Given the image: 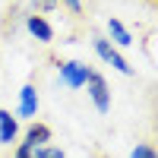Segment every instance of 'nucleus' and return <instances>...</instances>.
Masks as SVG:
<instances>
[{
  "label": "nucleus",
  "instance_id": "nucleus-12",
  "mask_svg": "<svg viewBox=\"0 0 158 158\" xmlns=\"http://www.w3.org/2000/svg\"><path fill=\"white\" fill-rule=\"evenodd\" d=\"M54 3H57V0H35L38 10H54Z\"/></svg>",
  "mask_w": 158,
  "mask_h": 158
},
{
  "label": "nucleus",
  "instance_id": "nucleus-10",
  "mask_svg": "<svg viewBox=\"0 0 158 158\" xmlns=\"http://www.w3.org/2000/svg\"><path fill=\"white\" fill-rule=\"evenodd\" d=\"M130 158H155V149L152 146H136L133 152H130Z\"/></svg>",
  "mask_w": 158,
  "mask_h": 158
},
{
  "label": "nucleus",
  "instance_id": "nucleus-13",
  "mask_svg": "<svg viewBox=\"0 0 158 158\" xmlns=\"http://www.w3.org/2000/svg\"><path fill=\"white\" fill-rule=\"evenodd\" d=\"M67 6H70L73 13H82V0H67Z\"/></svg>",
  "mask_w": 158,
  "mask_h": 158
},
{
  "label": "nucleus",
  "instance_id": "nucleus-5",
  "mask_svg": "<svg viewBox=\"0 0 158 158\" xmlns=\"http://www.w3.org/2000/svg\"><path fill=\"white\" fill-rule=\"evenodd\" d=\"M25 25H29V32L38 38V41H51V38H54V29H51L41 16H29V19H25Z\"/></svg>",
  "mask_w": 158,
  "mask_h": 158
},
{
  "label": "nucleus",
  "instance_id": "nucleus-1",
  "mask_svg": "<svg viewBox=\"0 0 158 158\" xmlns=\"http://www.w3.org/2000/svg\"><path fill=\"white\" fill-rule=\"evenodd\" d=\"M85 85H89V98H92V104H95V111L108 114V111H111V92H108V82H104V76H101V73H95V70H89Z\"/></svg>",
  "mask_w": 158,
  "mask_h": 158
},
{
  "label": "nucleus",
  "instance_id": "nucleus-6",
  "mask_svg": "<svg viewBox=\"0 0 158 158\" xmlns=\"http://www.w3.org/2000/svg\"><path fill=\"white\" fill-rule=\"evenodd\" d=\"M16 117H13L10 111H0V142H13L16 139Z\"/></svg>",
  "mask_w": 158,
  "mask_h": 158
},
{
  "label": "nucleus",
  "instance_id": "nucleus-8",
  "mask_svg": "<svg viewBox=\"0 0 158 158\" xmlns=\"http://www.w3.org/2000/svg\"><path fill=\"white\" fill-rule=\"evenodd\" d=\"M108 32H111V38H114L117 44H123V48H127V44H133V38H130V32L123 29V22H120V19H108Z\"/></svg>",
  "mask_w": 158,
  "mask_h": 158
},
{
  "label": "nucleus",
  "instance_id": "nucleus-9",
  "mask_svg": "<svg viewBox=\"0 0 158 158\" xmlns=\"http://www.w3.org/2000/svg\"><path fill=\"white\" fill-rule=\"evenodd\" d=\"M35 158H63L60 149H51V146H38L35 149Z\"/></svg>",
  "mask_w": 158,
  "mask_h": 158
},
{
  "label": "nucleus",
  "instance_id": "nucleus-4",
  "mask_svg": "<svg viewBox=\"0 0 158 158\" xmlns=\"http://www.w3.org/2000/svg\"><path fill=\"white\" fill-rule=\"evenodd\" d=\"M35 111H38L35 85H22V92H19V114H22V117H32Z\"/></svg>",
  "mask_w": 158,
  "mask_h": 158
},
{
  "label": "nucleus",
  "instance_id": "nucleus-3",
  "mask_svg": "<svg viewBox=\"0 0 158 158\" xmlns=\"http://www.w3.org/2000/svg\"><path fill=\"white\" fill-rule=\"evenodd\" d=\"M85 76H89V67H82V63H76V60H70V63H63V67H60V79H63L70 89L85 85Z\"/></svg>",
  "mask_w": 158,
  "mask_h": 158
},
{
  "label": "nucleus",
  "instance_id": "nucleus-11",
  "mask_svg": "<svg viewBox=\"0 0 158 158\" xmlns=\"http://www.w3.org/2000/svg\"><path fill=\"white\" fill-rule=\"evenodd\" d=\"M16 158H32V146L29 142H22V146L16 149Z\"/></svg>",
  "mask_w": 158,
  "mask_h": 158
},
{
  "label": "nucleus",
  "instance_id": "nucleus-7",
  "mask_svg": "<svg viewBox=\"0 0 158 158\" xmlns=\"http://www.w3.org/2000/svg\"><path fill=\"white\" fill-rule=\"evenodd\" d=\"M51 139V127H44V123H32L29 127V133H25V142L35 149V146H41V142H48Z\"/></svg>",
  "mask_w": 158,
  "mask_h": 158
},
{
  "label": "nucleus",
  "instance_id": "nucleus-2",
  "mask_svg": "<svg viewBox=\"0 0 158 158\" xmlns=\"http://www.w3.org/2000/svg\"><path fill=\"white\" fill-rule=\"evenodd\" d=\"M95 51H98V57H101L104 63H111V67H114V70H120L123 76H130V73H133V67H130V63H127L120 54H117V51H114L108 41H104V38H95Z\"/></svg>",
  "mask_w": 158,
  "mask_h": 158
}]
</instances>
